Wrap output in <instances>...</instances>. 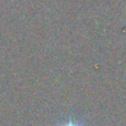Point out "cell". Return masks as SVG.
Listing matches in <instances>:
<instances>
[{
	"label": "cell",
	"mask_w": 126,
	"mask_h": 126,
	"mask_svg": "<svg viewBox=\"0 0 126 126\" xmlns=\"http://www.w3.org/2000/svg\"><path fill=\"white\" fill-rule=\"evenodd\" d=\"M59 126H83V125H81L79 122H76V121H68Z\"/></svg>",
	"instance_id": "6da1fadb"
}]
</instances>
